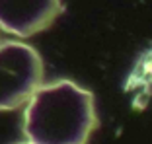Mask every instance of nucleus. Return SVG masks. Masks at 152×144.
Listing matches in <instances>:
<instances>
[{
	"instance_id": "nucleus-2",
	"label": "nucleus",
	"mask_w": 152,
	"mask_h": 144,
	"mask_svg": "<svg viewBox=\"0 0 152 144\" xmlns=\"http://www.w3.org/2000/svg\"><path fill=\"white\" fill-rule=\"evenodd\" d=\"M43 63L33 47L20 41L0 43V111H12L41 88Z\"/></svg>"
},
{
	"instance_id": "nucleus-1",
	"label": "nucleus",
	"mask_w": 152,
	"mask_h": 144,
	"mask_svg": "<svg viewBox=\"0 0 152 144\" xmlns=\"http://www.w3.org/2000/svg\"><path fill=\"white\" fill-rule=\"evenodd\" d=\"M96 127L92 92L70 80L41 86L23 111V135L31 144H88Z\"/></svg>"
},
{
	"instance_id": "nucleus-3",
	"label": "nucleus",
	"mask_w": 152,
	"mask_h": 144,
	"mask_svg": "<svg viewBox=\"0 0 152 144\" xmlns=\"http://www.w3.org/2000/svg\"><path fill=\"white\" fill-rule=\"evenodd\" d=\"M61 14V0H0V29L29 37L51 27Z\"/></svg>"
},
{
	"instance_id": "nucleus-4",
	"label": "nucleus",
	"mask_w": 152,
	"mask_h": 144,
	"mask_svg": "<svg viewBox=\"0 0 152 144\" xmlns=\"http://www.w3.org/2000/svg\"><path fill=\"white\" fill-rule=\"evenodd\" d=\"M23 144H31V142H23Z\"/></svg>"
}]
</instances>
